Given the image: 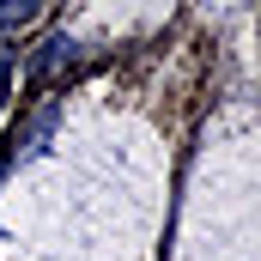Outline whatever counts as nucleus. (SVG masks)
<instances>
[{
    "label": "nucleus",
    "instance_id": "nucleus-3",
    "mask_svg": "<svg viewBox=\"0 0 261 261\" xmlns=\"http://www.w3.org/2000/svg\"><path fill=\"white\" fill-rule=\"evenodd\" d=\"M43 12V0H0V37H12L18 24H31Z\"/></svg>",
    "mask_w": 261,
    "mask_h": 261
},
{
    "label": "nucleus",
    "instance_id": "nucleus-4",
    "mask_svg": "<svg viewBox=\"0 0 261 261\" xmlns=\"http://www.w3.org/2000/svg\"><path fill=\"white\" fill-rule=\"evenodd\" d=\"M6 91H12V61H0V110H6Z\"/></svg>",
    "mask_w": 261,
    "mask_h": 261
},
{
    "label": "nucleus",
    "instance_id": "nucleus-2",
    "mask_svg": "<svg viewBox=\"0 0 261 261\" xmlns=\"http://www.w3.org/2000/svg\"><path fill=\"white\" fill-rule=\"evenodd\" d=\"M55 122H61V103H55V97H43V103L31 110V122H24L18 134H12V152H6V170H12V164H24V158H37V152L49 146V134H55Z\"/></svg>",
    "mask_w": 261,
    "mask_h": 261
},
{
    "label": "nucleus",
    "instance_id": "nucleus-1",
    "mask_svg": "<svg viewBox=\"0 0 261 261\" xmlns=\"http://www.w3.org/2000/svg\"><path fill=\"white\" fill-rule=\"evenodd\" d=\"M79 49H85V43H79L73 31L43 37V43L31 49V61H24V67H31V85H55L61 73H73V67H79Z\"/></svg>",
    "mask_w": 261,
    "mask_h": 261
}]
</instances>
